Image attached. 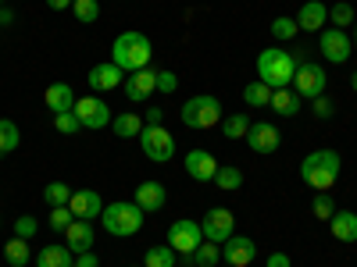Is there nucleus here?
I'll use <instances>...</instances> for the list:
<instances>
[{
	"label": "nucleus",
	"instance_id": "obj_23",
	"mask_svg": "<svg viewBox=\"0 0 357 267\" xmlns=\"http://www.w3.org/2000/svg\"><path fill=\"white\" fill-rule=\"evenodd\" d=\"M268 107H272L279 118H296V114H301V97H296L289 86L286 89H272V104H268Z\"/></svg>",
	"mask_w": 357,
	"mask_h": 267
},
{
	"label": "nucleus",
	"instance_id": "obj_14",
	"mask_svg": "<svg viewBox=\"0 0 357 267\" xmlns=\"http://www.w3.org/2000/svg\"><path fill=\"white\" fill-rule=\"evenodd\" d=\"M68 211H72L79 221H97V218L104 214V200H100V193H93V189H72Z\"/></svg>",
	"mask_w": 357,
	"mask_h": 267
},
{
	"label": "nucleus",
	"instance_id": "obj_26",
	"mask_svg": "<svg viewBox=\"0 0 357 267\" xmlns=\"http://www.w3.org/2000/svg\"><path fill=\"white\" fill-rule=\"evenodd\" d=\"M4 260H8V267H25L29 260H33V250H29V239H8V246H4Z\"/></svg>",
	"mask_w": 357,
	"mask_h": 267
},
{
	"label": "nucleus",
	"instance_id": "obj_35",
	"mask_svg": "<svg viewBox=\"0 0 357 267\" xmlns=\"http://www.w3.org/2000/svg\"><path fill=\"white\" fill-rule=\"evenodd\" d=\"M72 11H75V22H82V25H93L100 18L97 0H72Z\"/></svg>",
	"mask_w": 357,
	"mask_h": 267
},
{
	"label": "nucleus",
	"instance_id": "obj_27",
	"mask_svg": "<svg viewBox=\"0 0 357 267\" xmlns=\"http://www.w3.org/2000/svg\"><path fill=\"white\" fill-rule=\"evenodd\" d=\"M18 143H22V132L18 125L11 122V118H0V157H8L18 150Z\"/></svg>",
	"mask_w": 357,
	"mask_h": 267
},
{
	"label": "nucleus",
	"instance_id": "obj_29",
	"mask_svg": "<svg viewBox=\"0 0 357 267\" xmlns=\"http://www.w3.org/2000/svg\"><path fill=\"white\" fill-rule=\"evenodd\" d=\"M215 186H218L222 193H236V189L243 186V171L236 168V164H222L218 175H215Z\"/></svg>",
	"mask_w": 357,
	"mask_h": 267
},
{
	"label": "nucleus",
	"instance_id": "obj_18",
	"mask_svg": "<svg viewBox=\"0 0 357 267\" xmlns=\"http://www.w3.org/2000/svg\"><path fill=\"white\" fill-rule=\"evenodd\" d=\"M132 200H136V207H139L143 214H154V211H161V207H165V200H168V189H165L161 182H139Z\"/></svg>",
	"mask_w": 357,
	"mask_h": 267
},
{
	"label": "nucleus",
	"instance_id": "obj_31",
	"mask_svg": "<svg viewBox=\"0 0 357 267\" xmlns=\"http://www.w3.org/2000/svg\"><path fill=\"white\" fill-rule=\"evenodd\" d=\"M143 267H175V250L165 243V246H151L143 257Z\"/></svg>",
	"mask_w": 357,
	"mask_h": 267
},
{
	"label": "nucleus",
	"instance_id": "obj_46",
	"mask_svg": "<svg viewBox=\"0 0 357 267\" xmlns=\"http://www.w3.org/2000/svg\"><path fill=\"white\" fill-rule=\"evenodd\" d=\"M47 8L50 11H65V8H72V0H47Z\"/></svg>",
	"mask_w": 357,
	"mask_h": 267
},
{
	"label": "nucleus",
	"instance_id": "obj_25",
	"mask_svg": "<svg viewBox=\"0 0 357 267\" xmlns=\"http://www.w3.org/2000/svg\"><path fill=\"white\" fill-rule=\"evenodd\" d=\"M143 125H146V122H143L139 114H132V111H126V114L111 118V129H114V136H118V139H139Z\"/></svg>",
	"mask_w": 357,
	"mask_h": 267
},
{
	"label": "nucleus",
	"instance_id": "obj_15",
	"mask_svg": "<svg viewBox=\"0 0 357 267\" xmlns=\"http://www.w3.org/2000/svg\"><path fill=\"white\" fill-rule=\"evenodd\" d=\"M254 257H257V246L247 235H232V239L222 243V260L229 267H247V264H254Z\"/></svg>",
	"mask_w": 357,
	"mask_h": 267
},
{
	"label": "nucleus",
	"instance_id": "obj_41",
	"mask_svg": "<svg viewBox=\"0 0 357 267\" xmlns=\"http://www.w3.org/2000/svg\"><path fill=\"white\" fill-rule=\"evenodd\" d=\"M15 235H18V239H33V235H36V218L33 214H22L15 221Z\"/></svg>",
	"mask_w": 357,
	"mask_h": 267
},
{
	"label": "nucleus",
	"instance_id": "obj_33",
	"mask_svg": "<svg viewBox=\"0 0 357 267\" xmlns=\"http://www.w3.org/2000/svg\"><path fill=\"white\" fill-rule=\"evenodd\" d=\"M243 100H247L250 107H268V104H272V89H268V86L257 79V82L243 86Z\"/></svg>",
	"mask_w": 357,
	"mask_h": 267
},
{
	"label": "nucleus",
	"instance_id": "obj_42",
	"mask_svg": "<svg viewBox=\"0 0 357 267\" xmlns=\"http://www.w3.org/2000/svg\"><path fill=\"white\" fill-rule=\"evenodd\" d=\"M178 89V75L175 72H158V93H175Z\"/></svg>",
	"mask_w": 357,
	"mask_h": 267
},
{
	"label": "nucleus",
	"instance_id": "obj_21",
	"mask_svg": "<svg viewBox=\"0 0 357 267\" xmlns=\"http://www.w3.org/2000/svg\"><path fill=\"white\" fill-rule=\"evenodd\" d=\"M329 232L336 243H357V214L354 211H336L329 218Z\"/></svg>",
	"mask_w": 357,
	"mask_h": 267
},
{
	"label": "nucleus",
	"instance_id": "obj_7",
	"mask_svg": "<svg viewBox=\"0 0 357 267\" xmlns=\"http://www.w3.org/2000/svg\"><path fill=\"white\" fill-rule=\"evenodd\" d=\"M325 82H329L325 68L314 65V61H304V65H296V72H293V93L301 100H314V97L325 93Z\"/></svg>",
	"mask_w": 357,
	"mask_h": 267
},
{
	"label": "nucleus",
	"instance_id": "obj_45",
	"mask_svg": "<svg viewBox=\"0 0 357 267\" xmlns=\"http://www.w3.org/2000/svg\"><path fill=\"white\" fill-rule=\"evenodd\" d=\"M146 125H165V111L151 107V111H146Z\"/></svg>",
	"mask_w": 357,
	"mask_h": 267
},
{
	"label": "nucleus",
	"instance_id": "obj_36",
	"mask_svg": "<svg viewBox=\"0 0 357 267\" xmlns=\"http://www.w3.org/2000/svg\"><path fill=\"white\" fill-rule=\"evenodd\" d=\"M296 33H301V25H296V18H289V15H279V18L272 22V36H275L279 43L293 40Z\"/></svg>",
	"mask_w": 357,
	"mask_h": 267
},
{
	"label": "nucleus",
	"instance_id": "obj_40",
	"mask_svg": "<svg viewBox=\"0 0 357 267\" xmlns=\"http://www.w3.org/2000/svg\"><path fill=\"white\" fill-rule=\"evenodd\" d=\"M311 111H314L318 122H325V118H333V114H336V104L321 93V97H314V100H311Z\"/></svg>",
	"mask_w": 357,
	"mask_h": 267
},
{
	"label": "nucleus",
	"instance_id": "obj_8",
	"mask_svg": "<svg viewBox=\"0 0 357 267\" xmlns=\"http://www.w3.org/2000/svg\"><path fill=\"white\" fill-rule=\"evenodd\" d=\"M200 228H204V239H211V243L222 246L225 239L236 235V214L229 211V207H211V211L204 214Z\"/></svg>",
	"mask_w": 357,
	"mask_h": 267
},
{
	"label": "nucleus",
	"instance_id": "obj_12",
	"mask_svg": "<svg viewBox=\"0 0 357 267\" xmlns=\"http://www.w3.org/2000/svg\"><path fill=\"white\" fill-rule=\"evenodd\" d=\"M183 168H186V175L193 178V182H215V175H218V157L215 154H207V150H190L186 157H183Z\"/></svg>",
	"mask_w": 357,
	"mask_h": 267
},
{
	"label": "nucleus",
	"instance_id": "obj_17",
	"mask_svg": "<svg viewBox=\"0 0 357 267\" xmlns=\"http://www.w3.org/2000/svg\"><path fill=\"white\" fill-rule=\"evenodd\" d=\"M126 72L122 68H118L114 61H107V65H93V68H89V89H97V93H107V89H118V86H122L126 79H122Z\"/></svg>",
	"mask_w": 357,
	"mask_h": 267
},
{
	"label": "nucleus",
	"instance_id": "obj_6",
	"mask_svg": "<svg viewBox=\"0 0 357 267\" xmlns=\"http://www.w3.org/2000/svg\"><path fill=\"white\" fill-rule=\"evenodd\" d=\"M139 146H143V154L151 161H158V164H168L175 157V139H172V132L165 125H143Z\"/></svg>",
	"mask_w": 357,
	"mask_h": 267
},
{
	"label": "nucleus",
	"instance_id": "obj_50",
	"mask_svg": "<svg viewBox=\"0 0 357 267\" xmlns=\"http://www.w3.org/2000/svg\"><path fill=\"white\" fill-rule=\"evenodd\" d=\"M225 267H229V264H225Z\"/></svg>",
	"mask_w": 357,
	"mask_h": 267
},
{
	"label": "nucleus",
	"instance_id": "obj_4",
	"mask_svg": "<svg viewBox=\"0 0 357 267\" xmlns=\"http://www.w3.org/2000/svg\"><path fill=\"white\" fill-rule=\"evenodd\" d=\"M143 211L136 207V200H118V203H107L104 214H100V225L107 235L114 239H132V235L143 228Z\"/></svg>",
	"mask_w": 357,
	"mask_h": 267
},
{
	"label": "nucleus",
	"instance_id": "obj_34",
	"mask_svg": "<svg viewBox=\"0 0 357 267\" xmlns=\"http://www.w3.org/2000/svg\"><path fill=\"white\" fill-rule=\"evenodd\" d=\"M68 200H72V189L65 182H47L43 186V203L47 207H68Z\"/></svg>",
	"mask_w": 357,
	"mask_h": 267
},
{
	"label": "nucleus",
	"instance_id": "obj_2",
	"mask_svg": "<svg viewBox=\"0 0 357 267\" xmlns=\"http://www.w3.org/2000/svg\"><path fill=\"white\" fill-rule=\"evenodd\" d=\"M151 54H154V47H151V40H146L143 33H122L111 43V61L122 72H129V75L151 65Z\"/></svg>",
	"mask_w": 357,
	"mask_h": 267
},
{
	"label": "nucleus",
	"instance_id": "obj_47",
	"mask_svg": "<svg viewBox=\"0 0 357 267\" xmlns=\"http://www.w3.org/2000/svg\"><path fill=\"white\" fill-rule=\"evenodd\" d=\"M15 22V11L11 8H0V25H11Z\"/></svg>",
	"mask_w": 357,
	"mask_h": 267
},
{
	"label": "nucleus",
	"instance_id": "obj_3",
	"mask_svg": "<svg viewBox=\"0 0 357 267\" xmlns=\"http://www.w3.org/2000/svg\"><path fill=\"white\" fill-rule=\"evenodd\" d=\"M293 72H296V61L289 50H279V47H268L257 54V79L268 86V89H286L293 86Z\"/></svg>",
	"mask_w": 357,
	"mask_h": 267
},
{
	"label": "nucleus",
	"instance_id": "obj_10",
	"mask_svg": "<svg viewBox=\"0 0 357 267\" xmlns=\"http://www.w3.org/2000/svg\"><path fill=\"white\" fill-rule=\"evenodd\" d=\"M72 111H75V118L82 122V129H89V132L111 125V107H107L100 97H82V100H75Z\"/></svg>",
	"mask_w": 357,
	"mask_h": 267
},
{
	"label": "nucleus",
	"instance_id": "obj_39",
	"mask_svg": "<svg viewBox=\"0 0 357 267\" xmlns=\"http://www.w3.org/2000/svg\"><path fill=\"white\" fill-rule=\"evenodd\" d=\"M72 221H75V214L68 211V207H50V218H47V225H50L54 232H65Z\"/></svg>",
	"mask_w": 357,
	"mask_h": 267
},
{
	"label": "nucleus",
	"instance_id": "obj_20",
	"mask_svg": "<svg viewBox=\"0 0 357 267\" xmlns=\"http://www.w3.org/2000/svg\"><path fill=\"white\" fill-rule=\"evenodd\" d=\"M325 22H329V8H325L321 0H307V4L296 11V25H301L304 33H321Z\"/></svg>",
	"mask_w": 357,
	"mask_h": 267
},
{
	"label": "nucleus",
	"instance_id": "obj_48",
	"mask_svg": "<svg viewBox=\"0 0 357 267\" xmlns=\"http://www.w3.org/2000/svg\"><path fill=\"white\" fill-rule=\"evenodd\" d=\"M350 89H354V93H357V72L350 75Z\"/></svg>",
	"mask_w": 357,
	"mask_h": 267
},
{
	"label": "nucleus",
	"instance_id": "obj_49",
	"mask_svg": "<svg viewBox=\"0 0 357 267\" xmlns=\"http://www.w3.org/2000/svg\"><path fill=\"white\" fill-rule=\"evenodd\" d=\"M350 43H354V50H357V22H354V40H350Z\"/></svg>",
	"mask_w": 357,
	"mask_h": 267
},
{
	"label": "nucleus",
	"instance_id": "obj_24",
	"mask_svg": "<svg viewBox=\"0 0 357 267\" xmlns=\"http://www.w3.org/2000/svg\"><path fill=\"white\" fill-rule=\"evenodd\" d=\"M36 267H75V253L68 246H43L36 253Z\"/></svg>",
	"mask_w": 357,
	"mask_h": 267
},
{
	"label": "nucleus",
	"instance_id": "obj_19",
	"mask_svg": "<svg viewBox=\"0 0 357 267\" xmlns=\"http://www.w3.org/2000/svg\"><path fill=\"white\" fill-rule=\"evenodd\" d=\"M65 246L72 253H86V250H93V221H72L65 228Z\"/></svg>",
	"mask_w": 357,
	"mask_h": 267
},
{
	"label": "nucleus",
	"instance_id": "obj_37",
	"mask_svg": "<svg viewBox=\"0 0 357 267\" xmlns=\"http://www.w3.org/2000/svg\"><path fill=\"white\" fill-rule=\"evenodd\" d=\"M311 214H314L318 221H329V218L336 214L333 196H329V193H314V200H311Z\"/></svg>",
	"mask_w": 357,
	"mask_h": 267
},
{
	"label": "nucleus",
	"instance_id": "obj_11",
	"mask_svg": "<svg viewBox=\"0 0 357 267\" xmlns=\"http://www.w3.org/2000/svg\"><path fill=\"white\" fill-rule=\"evenodd\" d=\"M350 54H354V43L350 36L343 33V29H321V57L329 65H347L350 61Z\"/></svg>",
	"mask_w": 357,
	"mask_h": 267
},
{
	"label": "nucleus",
	"instance_id": "obj_22",
	"mask_svg": "<svg viewBox=\"0 0 357 267\" xmlns=\"http://www.w3.org/2000/svg\"><path fill=\"white\" fill-rule=\"evenodd\" d=\"M43 104H47L54 114H65V111H72V107H75V93H72V86H68V82H54V86H47Z\"/></svg>",
	"mask_w": 357,
	"mask_h": 267
},
{
	"label": "nucleus",
	"instance_id": "obj_1",
	"mask_svg": "<svg viewBox=\"0 0 357 267\" xmlns=\"http://www.w3.org/2000/svg\"><path fill=\"white\" fill-rule=\"evenodd\" d=\"M340 171H343V161L336 150H314L301 161V178L314 193H329L340 182Z\"/></svg>",
	"mask_w": 357,
	"mask_h": 267
},
{
	"label": "nucleus",
	"instance_id": "obj_32",
	"mask_svg": "<svg viewBox=\"0 0 357 267\" xmlns=\"http://www.w3.org/2000/svg\"><path fill=\"white\" fill-rule=\"evenodd\" d=\"M354 22H357V15H354V8L347 4V0H340V4L329 8V25H333V29H343V33H347Z\"/></svg>",
	"mask_w": 357,
	"mask_h": 267
},
{
	"label": "nucleus",
	"instance_id": "obj_5",
	"mask_svg": "<svg viewBox=\"0 0 357 267\" xmlns=\"http://www.w3.org/2000/svg\"><path fill=\"white\" fill-rule=\"evenodd\" d=\"M178 118H183V125L186 129H197V132H204V129H215L218 122H222V100L218 97H190L183 107H178Z\"/></svg>",
	"mask_w": 357,
	"mask_h": 267
},
{
	"label": "nucleus",
	"instance_id": "obj_44",
	"mask_svg": "<svg viewBox=\"0 0 357 267\" xmlns=\"http://www.w3.org/2000/svg\"><path fill=\"white\" fill-rule=\"evenodd\" d=\"M264 267H293V264H289L286 253H268V257H264Z\"/></svg>",
	"mask_w": 357,
	"mask_h": 267
},
{
	"label": "nucleus",
	"instance_id": "obj_16",
	"mask_svg": "<svg viewBox=\"0 0 357 267\" xmlns=\"http://www.w3.org/2000/svg\"><path fill=\"white\" fill-rule=\"evenodd\" d=\"M122 86H126V97H129L132 104H143V100H151V93H158V72L139 68V72H132Z\"/></svg>",
	"mask_w": 357,
	"mask_h": 267
},
{
	"label": "nucleus",
	"instance_id": "obj_30",
	"mask_svg": "<svg viewBox=\"0 0 357 267\" xmlns=\"http://www.w3.org/2000/svg\"><path fill=\"white\" fill-rule=\"evenodd\" d=\"M250 118L247 114H232V118H225L222 122V136L225 139H247V132H250Z\"/></svg>",
	"mask_w": 357,
	"mask_h": 267
},
{
	"label": "nucleus",
	"instance_id": "obj_38",
	"mask_svg": "<svg viewBox=\"0 0 357 267\" xmlns=\"http://www.w3.org/2000/svg\"><path fill=\"white\" fill-rule=\"evenodd\" d=\"M54 129L61 136H75V132H82V122L75 118V111H65V114H54Z\"/></svg>",
	"mask_w": 357,
	"mask_h": 267
},
{
	"label": "nucleus",
	"instance_id": "obj_9",
	"mask_svg": "<svg viewBox=\"0 0 357 267\" xmlns=\"http://www.w3.org/2000/svg\"><path fill=\"white\" fill-rule=\"evenodd\" d=\"M204 243V228L200 221H172L168 228V246L178 253V257H193V250Z\"/></svg>",
	"mask_w": 357,
	"mask_h": 267
},
{
	"label": "nucleus",
	"instance_id": "obj_43",
	"mask_svg": "<svg viewBox=\"0 0 357 267\" xmlns=\"http://www.w3.org/2000/svg\"><path fill=\"white\" fill-rule=\"evenodd\" d=\"M75 267H100V260L93 250H86V253H75Z\"/></svg>",
	"mask_w": 357,
	"mask_h": 267
},
{
	"label": "nucleus",
	"instance_id": "obj_28",
	"mask_svg": "<svg viewBox=\"0 0 357 267\" xmlns=\"http://www.w3.org/2000/svg\"><path fill=\"white\" fill-rule=\"evenodd\" d=\"M190 264H197V267H215L218 260H222V246L218 243H211V239H204L197 250H193V257H186Z\"/></svg>",
	"mask_w": 357,
	"mask_h": 267
},
{
	"label": "nucleus",
	"instance_id": "obj_13",
	"mask_svg": "<svg viewBox=\"0 0 357 267\" xmlns=\"http://www.w3.org/2000/svg\"><path fill=\"white\" fill-rule=\"evenodd\" d=\"M279 143H282V132L272 125V122H254L250 125V132H247V146L254 154H275L279 150Z\"/></svg>",
	"mask_w": 357,
	"mask_h": 267
}]
</instances>
